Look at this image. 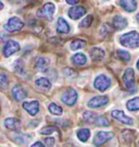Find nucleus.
<instances>
[{"label": "nucleus", "instance_id": "obj_1", "mask_svg": "<svg viewBox=\"0 0 139 147\" xmlns=\"http://www.w3.org/2000/svg\"><path fill=\"white\" fill-rule=\"evenodd\" d=\"M120 42L122 46L127 48H138L139 47V34L138 32L132 31L124 34L120 38Z\"/></svg>", "mask_w": 139, "mask_h": 147}, {"label": "nucleus", "instance_id": "obj_2", "mask_svg": "<svg viewBox=\"0 0 139 147\" xmlns=\"http://www.w3.org/2000/svg\"><path fill=\"white\" fill-rule=\"evenodd\" d=\"M124 84L126 86V88L129 90L130 94L136 93V85H135V73L133 69H126V71L124 72L123 75Z\"/></svg>", "mask_w": 139, "mask_h": 147}, {"label": "nucleus", "instance_id": "obj_3", "mask_svg": "<svg viewBox=\"0 0 139 147\" xmlns=\"http://www.w3.org/2000/svg\"><path fill=\"white\" fill-rule=\"evenodd\" d=\"M56 10V7L52 2H47L46 5H44V7L41 8L40 10H38L37 12V16L38 18L41 19H46V20H51L53 13Z\"/></svg>", "mask_w": 139, "mask_h": 147}, {"label": "nucleus", "instance_id": "obj_4", "mask_svg": "<svg viewBox=\"0 0 139 147\" xmlns=\"http://www.w3.org/2000/svg\"><path fill=\"white\" fill-rule=\"evenodd\" d=\"M93 85H95L96 89H98L100 92H104V90H107V89L110 87V85H111V80L109 79L107 75L100 74V75H98V76L95 79Z\"/></svg>", "mask_w": 139, "mask_h": 147}, {"label": "nucleus", "instance_id": "obj_5", "mask_svg": "<svg viewBox=\"0 0 139 147\" xmlns=\"http://www.w3.org/2000/svg\"><path fill=\"white\" fill-rule=\"evenodd\" d=\"M23 26H24L23 21L16 16H13L5 25V30L7 32H19L23 28Z\"/></svg>", "mask_w": 139, "mask_h": 147}, {"label": "nucleus", "instance_id": "obj_6", "mask_svg": "<svg viewBox=\"0 0 139 147\" xmlns=\"http://www.w3.org/2000/svg\"><path fill=\"white\" fill-rule=\"evenodd\" d=\"M77 92L75 90V89H66L61 96V100L67 106H73L75 102H76V100H77Z\"/></svg>", "mask_w": 139, "mask_h": 147}, {"label": "nucleus", "instance_id": "obj_7", "mask_svg": "<svg viewBox=\"0 0 139 147\" xmlns=\"http://www.w3.org/2000/svg\"><path fill=\"white\" fill-rule=\"evenodd\" d=\"M19 50H20V44L19 42H15V40H8L3 46L2 53H3V56L5 58H8L11 55L17 53Z\"/></svg>", "mask_w": 139, "mask_h": 147}, {"label": "nucleus", "instance_id": "obj_8", "mask_svg": "<svg viewBox=\"0 0 139 147\" xmlns=\"http://www.w3.org/2000/svg\"><path fill=\"white\" fill-rule=\"evenodd\" d=\"M113 137L112 132H99L96 134V136L93 137V145L95 146H101L104 143H107L109 140H111Z\"/></svg>", "mask_w": 139, "mask_h": 147}, {"label": "nucleus", "instance_id": "obj_9", "mask_svg": "<svg viewBox=\"0 0 139 147\" xmlns=\"http://www.w3.org/2000/svg\"><path fill=\"white\" fill-rule=\"evenodd\" d=\"M23 108L26 112H28L31 116H36L39 111V101L38 100H32V101H24Z\"/></svg>", "mask_w": 139, "mask_h": 147}, {"label": "nucleus", "instance_id": "obj_10", "mask_svg": "<svg viewBox=\"0 0 139 147\" xmlns=\"http://www.w3.org/2000/svg\"><path fill=\"white\" fill-rule=\"evenodd\" d=\"M112 117L115 120L120 121V122H122L124 124H127V125H133L134 124V120L130 117L126 116L124 113V111L122 110H113L112 111Z\"/></svg>", "mask_w": 139, "mask_h": 147}, {"label": "nucleus", "instance_id": "obj_11", "mask_svg": "<svg viewBox=\"0 0 139 147\" xmlns=\"http://www.w3.org/2000/svg\"><path fill=\"white\" fill-rule=\"evenodd\" d=\"M109 102V97L108 96H96L88 101V107L89 108H99L105 106Z\"/></svg>", "mask_w": 139, "mask_h": 147}, {"label": "nucleus", "instance_id": "obj_12", "mask_svg": "<svg viewBox=\"0 0 139 147\" xmlns=\"http://www.w3.org/2000/svg\"><path fill=\"white\" fill-rule=\"evenodd\" d=\"M85 14H86V9L84 7H81V5H74L68 10V16L73 20H77Z\"/></svg>", "mask_w": 139, "mask_h": 147}, {"label": "nucleus", "instance_id": "obj_13", "mask_svg": "<svg viewBox=\"0 0 139 147\" xmlns=\"http://www.w3.org/2000/svg\"><path fill=\"white\" fill-rule=\"evenodd\" d=\"M3 124L7 129L12 131H19L21 129V121L17 118H7L3 122Z\"/></svg>", "mask_w": 139, "mask_h": 147}, {"label": "nucleus", "instance_id": "obj_14", "mask_svg": "<svg viewBox=\"0 0 139 147\" xmlns=\"http://www.w3.org/2000/svg\"><path fill=\"white\" fill-rule=\"evenodd\" d=\"M12 96L16 101H22L26 98L27 94H26L25 89L23 88L21 85H15L12 89Z\"/></svg>", "mask_w": 139, "mask_h": 147}, {"label": "nucleus", "instance_id": "obj_15", "mask_svg": "<svg viewBox=\"0 0 139 147\" xmlns=\"http://www.w3.org/2000/svg\"><path fill=\"white\" fill-rule=\"evenodd\" d=\"M36 88L39 89L40 92H48L49 89L51 88V83H50V81L46 78H40V79H38L36 81Z\"/></svg>", "mask_w": 139, "mask_h": 147}, {"label": "nucleus", "instance_id": "obj_16", "mask_svg": "<svg viewBox=\"0 0 139 147\" xmlns=\"http://www.w3.org/2000/svg\"><path fill=\"white\" fill-rule=\"evenodd\" d=\"M112 24H113V27L116 31H121V30H124L127 26V20L122 16H114Z\"/></svg>", "mask_w": 139, "mask_h": 147}, {"label": "nucleus", "instance_id": "obj_17", "mask_svg": "<svg viewBox=\"0 0 139 147\" xmlns=\"http://www.w3.org/2000/svg\"><path fill=\"white\" fill-rule=\"evenodd\" d=\"M120 5L127 12H134L137 9L136 0H120Z\"/></svg>", "mask_w": 139, "mask_h": 147}, {"label": "nucleus", "instance_id": "obj_18", "mask_svg": "<svg viewBox=\"0 0 139 147\" xmlns=\"http://www.w3.org/2000/svg\"><path fill=\"white\" fill-rule=\"evenodd\" d=\"M13 141L16 143V144H20V145H27L28 143L32 141V136L30 134H15L13 136Z\"/></svg>", "mask_w": 139, "mask_h": 147}, {"label": "nucleus", "instance_id": "obj_19", "mask_svg": "<svg viewBox=\"0 0 139 147\" xmlns=\"http://www.w3.org/2000/svg\"><path fill=\"white\" fill-rule=\"evenodd\" d=\"M35 70L37 72H46L48 70V60L44 57L37 58L36 63H35Z\"/></svg>", "mask_w": 139, "mask_h": 147}, {"label": "nucleus", "instance_id": "obj_20", "mask_svg": "<svg viewBox=\"0 0 139 147\" xmlns=\"http://www.w3.org/2000/svg\"><path fill=\"white\" fill-rule=\"evenodd\" d=\"M57 32L60 34H66L70 32V25L63 18H59L57 23Z\"/></svg>", "mask_w": 139, "mask_h": 147}, {"label": "nucleus", "instance_id": "obj_21", "mask_svg": "<svg viewBox=\"0 0 139 147\" xmlns=\"http://www.w3.org/2000/svg\"><path fill=\"white\" fill-rule=\"evenodd\" d=\"M90 57L93 61H100L102 60L103 57H104V50L102 48L99 47H95L90 50Z\"/></svg>", "mask_w": 139, "mask_h": 147}, {"label": "nucleus", "instance_id": "obj_22", "mask_svg": "<svg viewBox=\"0 0 139 147\" xmlns=\"http://www.w3.org/2000/svg\"><path fill=\"white\" fill-rule=\"evenodd\" d=\"M72 62L75 65H84L85 63L87 62V58H86V56L84 53H78L72 57Z\"/></svg>", "mask_w": 139, "mask_h": 147}, {"label": "nucleus", "instance_id": "obj_23", "mask_svg": "<svg viewBox=\"0 0 139 147\" xmlns=\"http://www.w3.org/2000/svg\"><path fill=\"white\" fill-rule=\"evenodd\" d=\"M126 108L129 111H137L139 110V97H135L129 99L126 102Z\"/></svg>", "mask_w": 139, "mask_h": 147}, {"label": "nucleus", "instance_id": "obj_24", "mask_svg": "<svg viewBox=\"0 0 139 147\" xmlns=\"http://www.w3.org/2000/svg\"><path fill=\"white\" fill-rule=\"evenodd\" d=\"M90 136V131L88 129H79L77 131V137L81 142H87Z\"/></svg>", "mask_w": 139, "mask_h": 147}, {"label": "nucleus", "instance_id": "obj_25", "mask_svg": "<svg viewBox=\"0 0 139 147\" xmlns=\"http://www.w3.org/2000/svg\"><path fill=\"white\" fill-rule=\"evenodd\" d=\"M95 124L97 126H101V127H107L110 125V121L103 116H99L96 118L95 120Z\"/></svg>", "mask_w": 139, "mask_h": 147}, {"label": "nucleus", "instance_id": "obj_26", "mask_svg": "<svg viewBox=\"0 0 139 147\" xmlns=\"http://www.w3.org/2000/svg\"><path fill=\"white\" fill-rule=\"evenodd\" d=\"M116 56H118V58L121 59L124 62H128L129 60H130V53H127L126 50L119 49V50L116 51Z\"/></svg>", "mask_w": 139, "mask_h": 147}, {"label": "nucleus", "instance_id": "obj_27", "mask_svg": "<svg viewBox=\"0 0 139 147\" xmlns=\"http://www.w3.org/2000/svg\"><path fill=\"white\" fill-rule=\"evenodd\" d=\"M48 109L50 111V113L54 115V116H60V115H62V112H63V109L59 105H57V104H50Z\"/></svg>", "mask_w": 139, "mask_h": 147}, {"label": "nucleus", "instance_id": "obj_28", "mask_svg": "<svg viewBox=\"0 0 139 147\" xmlns=\"http://www.w3.org/2000/svg\"><path fill=\"white\" fill-rule=\"evenodd\" d=\"M86 42L84 39H74L72 42H71V49L72 50H78L81 49L83 46H85Z\"/></svg>", "mask_w": 139, "mask_h": 147}, {"label": "nucleus", "instance_id": "obj_29", "mask_svg": "<svg viewBox=\"0 0 139 147\" xmlns=\"http://www.w3.org/2000/svg\"><path fill=\"white\" fill-rule=\"evenodd\" d=\"M93 16H87L82 21V23L79 24V27H81V28H86V27H89L90 25H91V23H93Z\"/></svg>", "mask_w": 139, "mask_h": 147}, {"label": "nucleus", "instance_id": "obj_30", "mask_svg": "<svg viewBox=\"0 0 139 147\" xmlns=\"http://www.w3.org/2000/svg\"><path fill=\"white\" fill-rule=\"evenodd\" d=\"M96 115L91 112V111H86V112H84V115H83V119L88 122V123H90V122H95L96 120Z\"/></svg>", "mask_w": 139, "mask_h": 147}, {"label": "nucleus", "instance_id": "obj_31", "mask_svg": "<svg viewBox=\"0 0 139 147\" xmlns=\"http://www.w3.org/2000/svg\"><path fill=\"white\" fill-rule=\"evenodd\" d=\"M9 84V80L5 74L0 73V89H5Z\"/></svg>", "mask_w": 139, "mask_h": 147}, {"label": "nucleus", "instance_id": "obj_32", "mask_svg": "<svg viewBox=\"0 0 139 147\" xmlns=\"http://www.w3.org/2000/svg\"><path fill=\"white\" fill-rule=\"evenodd\" d=\"M63 73H64V75H65V76L70 78V79L77 78V75H78L76 71H74V70H72V69H70V68L64 69V70H63Z\"/></svg>", "mask_w": 139, "mask_h": 147}, {"label": "nucleus", "instance_id": "obj_33", "mask_svg": "<svg viewBox=\"0 0 139 147\" xmlns=\"http://www.w3.org/2000/svg\"><path fill=\"white\" fill-rule=\"evenodd\" d=\"M56 131H58L57 127H53V126H45L44 129L40 130V133L44 134V135H50L51 133H53V132H56Z\"/></svg>", "mask_w": 139, "mask_h": 147}, {"label": "nucleus", "instance_id": "obj_34", "mask_svg": "<svg viewBox=\"0 0 139 147\" xmlns=\"http://www.w3.org/2000/svg\"><path fill=\"white\" fill-rule=\"evenodd\" d=\"M14 70H15L17 73L22 74L24 72V67H23V62L21 60H16L14 62Z\"/></svg>", "mask_w": 139, "mask_h": 147}, {"label": "nucleus", "instance_id": "obj_35", "mask_svg": "<svg viewBox=\"0 0 139 147\" xmlns=\"http://www.w3.org/2000/svg\"><path fill=\"white\" fill-rule=\"evenodd\" d=\"M45 143L48 147H53V144H54V138L52 137H47L45 138Z\"/></svg>", "mask_w": 139, "mask_h": 147}, {"label": "nucleus", "instance_id": "obj_36", "mask_svg": "<svg viewBox=\"0 0 139 147\" xmlns=\"http://www.w3.org/2000/svg\"><path fill=\"white\" fill-rule=\"evenodd\" d=\"M32 147H45V145L40 142H36L35 144H33V145H32Z\"/></svg>", "mask_w": 139, "mask_h": 147}, {"label": "nucleus", "instance_id": "obj_37", "mask_svg": "<svg viewBox=\"0 0 139 147\" xmlns=\"http://www.w3.org/2000/svg\"><path fill=\"white\" fill-rule=\"evenodd\" d=\"M79 0H66V2L68 5H76Z\"/></svg>", "mask_w": 139, "mask_h": 147}, {"label": "nucleus", "instance_id": "obj_38", "mask_svg": "<svg viewBox=\"0 0 139 147\" xmlns=\"http://www.w3.org/2000/svg\"><path fill=\"white\" fill-rule=\"evenodd\" d=\"M1 9H3V5H2V2L0 1V10H1Z\"/></svg>", "mask_w": 139, "mask_h": 147}, {"label": "nucleus", "instance_id": "obj_39", "mask_svg": "<svg viewBox=\"0 0 139 147\" xmlns=\"http://www.w3.org/2000/svg\"><path fill=\"white\" fill-rule=\"evenodd\" d=\"M136 19H137V22L139 23V13L137 14V16H136Z\"/></svg>", "mask_w": 139, "mask_h": 147}, {"label": "nucleus", "instance_id": "obj_40", "mask_svg": "<svg viewBox=\"0 0 139 147\" xmlns=\"http://www.w3.org/2000/svg\"><path fill=\"white\" fill-rule=\"evenodd\" d=\"M137 68H138V70H139V60L137 61Z\"/></svg>", "mask_w": 139, "mask_h": 147}, {"label": "nucleus", "instance_id": "obj_41", "mask_svg": "<svg viewBox=\"0 0 139 147\" xmlns=\"http://www.w3.org/2000/svg\"><path fill=\"white\" fill-rule=\"evenodd\" d=\"M0 110H1V106H0Z\"/></svg>", "mask_w": 139, "mask_h": 147}]
</instances>
